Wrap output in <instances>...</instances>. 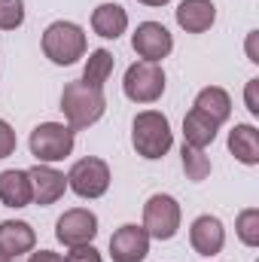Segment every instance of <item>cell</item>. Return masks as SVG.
<instances>
[{
	"label": "cell",
	"mask_w": 259,
	"mask_h": 262,
	"mask_svg": "<svg viewBox=\"0 0 259 262\" xmlns=\"http://www.w3.org/2000/svg\"><path fill=\"white\" fill-rule=\"evenodd\" d=\"M259 79H247V89H244V104L250 110V116H259Z\"/></svg>",
	"instance_id": "cell-26"
},
{
	"label": "cell",
	"mask_w": 259,
	"mask_h": 262,
	"mask_svg": "<svg viewBox=\"0 0 259 262\" xmlns=\"http://www.w3.org/2000/svg\"><path fill=\"white\" fill-rule=\"evenodd\" d=\"M195 110H201L204 116H210L217 125H223V122H229V116H232V95L226 92V89H220V85H207V89H201L198 95H195Z\"/></svg>",
	"instance_id": "cell-19"
},
{
	"label": "cell",
	"mask_w": 259,
	"mask_h": 262,
	"mask_svg": "<svg viewBox=\"0 0 259 262\" xmlns=\"http://www.w3.org/2000/svg\"><path fill=\"white\" fill-rule=\"evenodd\" d=\"M235 235L244 247L256 250L259 247V207H244L235 220Z\"/></svg>",
	"instance_id": "cell-22"
},
{
	"label": "cell",
	"mask_w": 259,
	"mask_h": 262,
	"mask_svg": "<svg viewBox=\"0 0 259 262\" xmlns=\"http://www.w3.org/2000/svg\"><path fill=\"white\" fill-rule=\"evenodd\" d=\"M113 67H116V58L110 49H92L82 67V82H89L92 89H104L107 79L113 76Z\"/></svg>",
	"instance_id": "cell-20"
},
{
	"label": "cell",
	"mask_w": 259,
	"mask_h": 262,
	"mask_svg": "<svg viewBox=\"0 0 259 262\" xmlns=\"http://www.w3.org/2000/svg\"><path fill=\"white\" fill-rule=\"evenodd\" d=\"M15 146H18V137H15L12 125L6 119H0V159H9L15 152Z\"/></svg>",
	"instance_id": "cell-25"
},
{
	"label": "cell",
	"mask_w": 259,
	"mask_h": 262,
	"mask_svg": "<svg viewBox=\"0 0 259 262\" xmlns=\"http://www.w3.org/2000/svg\"><path fill=\"white\" fill-rule=\"evenodd\" d=\"M110 165L98 156H85L79 162H73V168L67 171V189L76 192L85 201H95V198H104L110 189Z\"/></svg>",
	"instance_id": "cell-5"
},
{
	"label": "cell",
	"mask_w": 259,
	"mask_h": 262,
	"mask_svg": "<svg viewBox=\"0 0 259 262\" xmlns=\"http://www.w3.org/2000/svg\"><path fill=\"white\" fill-rule=\"evenodd\" d=\"M28 146H31V156H34L37 162L55 165V162H64L67 156L73 152V146H76V131L70 128L67 122H40L37 128L31 131Z\"/></svg>",
	"instance_id": "cell-4"
},
{
	"label": "cell",
	"mask_w": 259,
	"mask_h": 262,
	"mask_svg": "<svg viewBox=\"0 0 259 262\" xmlns=\"http://www.w3.org/2000/svg\"><path fill=\"white\" fill-rule=\"evenodd\" d=\"M137 3H143V6H153V9H156V6H168L171 0H137Z\"/></svg>",
	"instance_id": "cell-29"
},
{
	"label": "cell",
	"mask_w": 259,
	"mask_h": 262,
	"mask_svg": "<svg viewBox=\"0 0 259 262\" xmlns=\"http://www.w3.org/2000/svg\"><path fill=\"white\" fill-rule=\"evenodd\" d=\"M229 152L241 162V165H259V131L250 122H238L229 131Z\"/></svg>",
	"instance_id": "cell-17"
},
{
	"label": "cell",
	"mask_w": 259,
	"mask_h": 262,
	"mask_svg": "<svg viewBox=\"0 0 259 262\" xmlns=\"http://www.w3.org/2000/svg\"><path fill=\"white\" fill-rule=\"evenodd\" d=\"M180 162H183V174H186V180L201 183V180L210 177V156H207L204 149H195V146H189V143H183V149H180Z\"/></svg>",
	"instance_id": "cell-21"
},
{
	"label": "cell",
	"mask_w": 259,
	"mask_h": 262,
	"mask_svg": "<svg viewBox=\"0 0 259 262\" xmlns=\"http://www.w3.org/2000/svg\"><path fill=\"white\" fill-rule=\"evenodd\" d=\"M217 134H220V125L210 119V116H204L201 110H189L186 116H183V143H189L195 149H207L213 140H217Z\"/></svg>",
	"instance_id": "cell-18"
},
{
	"label": "cell",
	"mask_w": 259,
	"mask_h": 262,
	"mask_svg": "<svg viewBox=\"0 0 259 262\" xmlns=\"http://www.w3.org/2000/svg\"><path fill=\"white\" fill-rule=\"evenodd\" d=\"M189 244L198 256H217L223 247H226V226L220 216L213 213H201L195 216L192 226H189Z\"/></svg>",
	"instance_id": "cell-11"
},
{
	"label": "cell",
	"mask_w": 259,
	"mask_h": 262,
	"mask_svg": "<svg viewBox=\"0 0 259 262\" xmlns=\"http://www.w3.org/2000/svg\"><path fill=\"white\" fill-rule=\"evenodd\" d=\"M256 37H259V31H250V34H247V58H250L253 64H259V55H256Z\"/></svg>",
	"instance_id": "cell-28"
},
{
	"label": "cell",
	"mask_w": 259,
	"mask_h": 262,
	"mask_svg": "<svg viewBox=\"0 0 259 262\" xmlns=\"http://www.w3.org/2000/svg\"><path fill=\"white\" fill-rule=\"evenodd\" d=\"M174 18L186 34H204L217 21V3L213 0H180L174 9Z\"/></svg>",
	"instance_id": "cell-13"
},
{
	"label": "cell",
	"mask_w": 259,
	"mask_h": 262,
	"mask_svg": "<svg viewBox=\"0 0 259 262\" xmlns=\"http://www.w3.org/2000/svg\"><path fill=\"white\" fill-rule=\"evenodd\" d=\"M149 253V235L143 226L125 223L110 235V256L113 262H143Z\"/></svg>",
	"instance_id": "cell-10"
},
{
	"label": "cell",
	"mask_w": 259,
	"mask_h": 262,
	"mask_svg": "<svg viewBox=\"0 0 259 262\" xmlns=\"http://www.w3.org/2000/svg\"><path fill=\"white\" fill-rule=\"evenodd\" d=\"M25 262H64L61 253H52V250H34Z\"/></svg>",
	"instance_id": "cell-27"
},
{
	"label": "cell",
	"mask_w": 259,
	"mask_h": 262,
	"mask_svg": "<svg viewBox=\"0 0 259 262\" xmlns=\"http://www.w3.org/2000/svg\"><path fill=\"white\" fill-rule=\"evenodd\" d=\"M131 146L140 159L146 162H159L171 152L174 146V131L165 113L159 110H143L134 116L131 122Z\"/></svg>",
	"instance_id": "cell-1"
},
{
	"label": "cell",
	"mask_w": 259,
	"mask_h": 262,
	"mask_svg": "<svg viewBox=\"0 0 259 262\" xmlns=\"http://www.w3.org/2000/svg\"><path fill=\"white\" fill-rule=\"evenodd\" d=\"M43 55L58 67H70L76 64L79 58H85V49H89V40H85V31L76 25V21H52L46 31H43Z\"/></svg>",
	"instance_id": "cell-3"
},
{
	"label": "cell",
	"mask_w": 259,
	"mask_h": 262,
	"mask_svg": "<svg viewBox=\"0 0 259 262\" xmlns=\"http://www.w3.org/2000/svg\"><path fill=\"white\" fill-rule=\"evenodd\" d=\"M64 262H104V256L95 244H79V247H67Z\"/></svg>",
	"instance_id": "cell-24"
},
{
	"label": "cell",
	"mask_w": 259,
	"mask_h": 262,
	"mask_svg": "<svg viewBox=\"0 0 259 262\" xmlns=\"http://www.w3.org/2000/svg\"><path fill=\"white\" fill-rule=\"evenodd\" d=\"M55 238L64 247H79V244H92L98 238V216L89 207H70L58 216L55 223Z\"/></svg>",
	"instance_id": "cell-9"
},
{
	"label": "cell",
	"mask_w": 259,
	"mask_h": 262,
	"mask_svg": "<svg viewBox=\"0 0 259 262\" xmlns=\"http://www.w3.org/2000/svg\"><path fill=\"white\" fill-rule=\"evenodd\" d=\"M131 49L137 52L140 61L162 64L174 52V37L162 21H140L131 34Z\"/></svg>",
	"instance_id": "cell-8"
},
{
	"label": "cell",
	"mask_w": 259,
	"mask_h": 262,
	"mask_svg": "<svg viewBox=\"0 0 259 262\" xmlns=\"http://www.w3.org/2000/svg\"><path fill=\"white\" fill-rule=\"evenodd\" d=\"M28 177H31V192H34V201H37L40 207H49V204H55L58 198H64V192H67V174H61L58 168L37 162L34 168H28Z\"/></svg>",
	"instance_id": "cell-12"
},
{
	"label": "cell",
	"mask_w": 259,
	"mask_h": 262,
	"mask_svg": "<svg viewBox=\"0 0 259 262\" xmlns=\"http://www.w3.org/2000/svg\"><path fill=\"white\" fill-rule=\"evenodd\" d=\"M0 262H12V259H9V256H6V253H3V250H0Z\"/></svg>",
	"instance_id": "cell-30"
},
{
	"label": "cell",
	"mask_w": 259,
	"mask_h": 262,
	"mask_svg": "<svg viewBox=\"0 0 259 262\" xmlns=\"http://www.w3.org/2000/svg\"><path fill=\"white\" fill-rule=\"evenodd\" d=\"M0 201L6 207H28L34 201V192H31V177L28 171L21 168H9V171H0Z\"/></svg>",
	"instance_id": "cell-16"
},
{
	"label": "cell",
	"mask_w": 259,
	"mask_h": 262,
	"mask_svg": "<svg viewBox=\"0 0 259 262\" xmlns=\"http://www.w3.org/2000/svg\"><path fill=\"white\" fill-rule=\"evenodd\" d=\"M180 220H183V210H180L177 198L156 192L143 204V223L140 226L146 229L149 241H171L180 232Z\"/></svg>",
	"instance_id": "cell-6"
},
{
	"label": "cell",
	"mask_w": 259,
	"mask_h": 262,
	"mask_svg": "<svg viewBox=\"0 0 259 262\" xmlns=\"http://www.w3.org/2000/svg\"><path fill=\"white\" fill-rule=\"evenodd\" d=\"M168 89V79H165V70L162 64H153V61H134L125 70V79H122V92L131 104H156Z\"/></svg>",
	"instance_id": "cell-7"
},
{
	"label": "cell",
	"mask_w": 259,
	"mask_h": 262,
	"mask_svg": "<svg viewBox=\"0 0 259 262\" xmlns=\"http://www.w3.org/2000/svg\"><path fill=\"white\" fill-rule=\"evenodd\" d=\"M61 113H64L67 125L73 131H85L95 122H101V116L107 113V98L104 89H92L82 79L67 82L61 92Z\"/></svg>",
	"instance_id": "cell-2"
},
{
	"label": "cell",
	"mask_w": 259,
	"mask_h": 262,
	"mask_svg": "<svg viewBox=\"0 0 259 262\" xmlns=\"http://www.w3.org/2000/svg\"><path fill=\"white\" fill-rule=\"evenodd\" d=\"M92 31L101 40H119L128 31V12L119 3H101L92 12Z\"/></svg>",
	"instance_id": "cell-15"
},
{
	"label": "cell",
	"mask_w": 259,
	"mask_h": 262,
	"mask_svg": "<svg viewBox=\"0 0 259 262\" xmlns=\"http://www.w3.org/2000/svg\"><path fill=\"white\" fill-rule=\"evenodd\" d=\"M25 25V0H0V31H15Z\"/></svg>",
	"instance_id": "cell-23"
},
{
	"label": "cell",
	"mask_w": 259,
	"mask_h": 262,
	"mask_svg": "<svg viewBox=\"0 0 259 262\" xmlns=\"http://www.w3.org/2000/svg\"><path fill=\"white\" fill-rule=\"evenodd\" d=\"M37 244V232L31 229V223L25 220H3L0 223V250L9 259H21L25 253H31Z\"/></svg>",
	"instance_id": "cell-14"
}]
</instances>
